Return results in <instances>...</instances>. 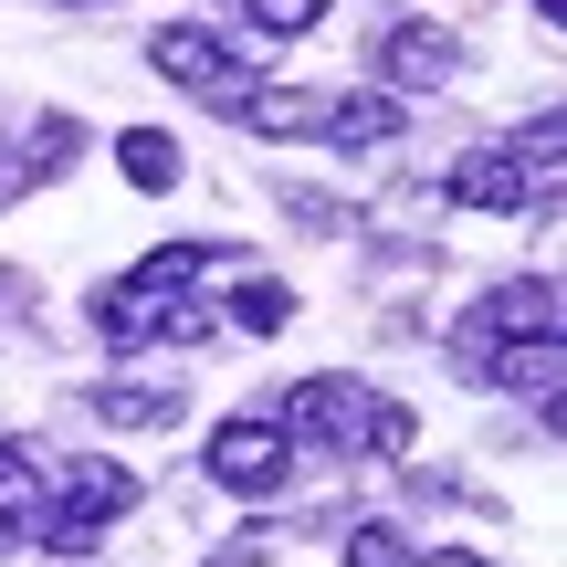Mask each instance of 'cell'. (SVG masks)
I'll use <instances>...</instances> for the list:
<instances>
[{
  "label": "cell",
  "instance_id": "1",
  "mask_svg": "<svg viewBox=\"0 0 567 567\" xmlns=\"http://www.w3.org/2000/svg\"><path fill=\"white\" fill-rule=\"evenodd\" d=\"M505 337H557V274H526V284H494L463 326H452V368L463 379H505Z\"/></svg>",
  "mask_w": 567,
  "mask_h": 567
},
{
  "label": "cell",
  "instance_id": "2",
  "mask_svg": "<svg viewBox=\"0 0 567 567\" xmlns=\"http://www.w3.org/2000/svg\"><path fill=\"white\" fill-rule=\"evenodd\" d=\"M95 326H105V337H126V347H137V337H158V347L210 337V316L189 305V284H158L147 264H137V274H116V284L95 295Z\"/></svg>",
  "mask_w": 567,
  "mask_h": 567
},
{
  "label": "cell",
  "instance_id": "3",
  "mask_svg": "<svg viewBox=\"0 0 567 567\" xmlns=\"http://www.w3.org/2000/svg\"><path fill=\"white\" fill-rule=\"evenodd\" d=\"M284 473H295V442H284L264 410H243V421L210 431V484L221 494H252V505H264V494H284Z\"/></svg>",
  "mask_w": 567,
  "mask_h": 567
},
{
  "label": "cell",
  "instance_id": "4",
  "mask_svg": "<svg viewBox=\"0 0 567 567\" xmlns=\"http://www.w3.org/2000/svg\"><path fill=\"white\" fill-rule=\"evenodd\" d=\"M274 431H284V442H316V452H347L368 431V389L337 379V368H326V379H295L284 410H274Z\"/></svg>",
  "mask_w": 567,
  "mask_h": 567
},
{
  "label": "cell",
  "instance_id": "5",
  "mask_svg": "<svg viewBox=\"0 0 567 567\" xmlns=\"http://www.w3.org/2000/svg\"><path fill=\"white\" fill-rule=\"evenodd\" d=\"M379 74H389V95H431V84L463 74V42H452L442 21H400V32L379 42Z\"/></svg>",
  "mask_w": 567,
  "mask_h": 567
},
{
  "label": "cell",
  "instance_id": "6",
  "mask_svg": "<svg viewBox=\"0 0 567 567\" xmlns=\"http://www.w3.org/2000/svg\"><path fill=\"white\" fill-rule=\"evenodd\" d=\"M452 200L463 210H484V221H505V210H526V200H547V179H536L515 147H473L463 168H452Z\"/></svg>",
  "mask_w": 567,
  "mask_h": 567
},
{
  "label": "cell",
  "instance_id": "7",
  "mask_svg": "<svg viewBox=\"0 0 567 567\" xmlns=\"http://www.w3.org/2000/svg\"><path fill=\"white\" fill-rule=\"evenodd\" d=\"M147 63H158L168 84H200L210 105H243V95H252V84L231 74V53H221V42H210V32H189V21H168V32L147 42Z\"/></svg>",
  "mask_w": 567,
  "mask_h": 567
},
{
  "label": "cell",
  "instance_id": "8",
  "mask_svg": "<svg viewBox=\"0 0 567 567\" xmlns=\"http://www.w3.org/2000/svg\"><path fill=\"white\" fill-rule=\"evenodd\" d=\"M231 116H243V126H264V137H326L337 95H316V84H252Z\"/></svg>",
  "mask_w": 567,
  "mask_h": 567
},
{
  "label": "cell",
  "instance_id": "9",
  "mask_svg": "<svg viewBox=\"0 0 567 567\" xmlns=\"http://www.w3.org/2000/svg\"><path fill=\"white\" fill-rule=\"evenodd\" d=\"M179 410H189L179 379H168V389H147V379H105V389H95V421H105V431H179Z\"/></svg>",
  "mask_w": 567,
  "mask_h": 567
},
{
  "label": "cell",
  "instance_id": "10",
  "mask_svg": "<svg viewBox=\"0 0 567 567\" xmlns=\"http://www.w3.org/2000/svg\"><path fill=\"white\" fill-rule=\"evenodd\" d=\"M116 168H126V189H147V200H168V189L189 179V158H179L168 126H126V137H116Z\"/></svg>",
  "mask_w": 567,
  "mask_h": 567
},
{
  "label": "cell",
  "instance_id": "11",
  "mask_svg": "<svg viewBox=\"0 0 567 567\" xmlns=\"http://www.w3.org/2000/svg\"><path fill=\"white\" fill-rule=\"evenodd\" d=\"M63 505L95 515V526H116V515L137 505V473H126V463H74V473H63Z\"/></svg>",
  "mask_w": 567,
  "mask_h": 567
},
{
  "label": "cell",
  "instance_id": "12",
  "mask_svg": "<svg viewBox=\"0 0 567 567\" xmlns=\"http://www.w3.org/2000/svg\"><path fill=\"white\" fill-rule=\"evenodd\" d=\"M32 526H42V463L0 442V536H32Z\"/></svg>",
  "mask_w": 567,
  "mask_h": 567
},
{
  "label": "cell",
  "instance_id": "13",
  "mask_svg": "<svg viewBox=\"0 0 567 567\" xmlns=\"http://www.w3.org/2000/svg\"><path fill=\"white\" fill-rule=\"evenodd\" d=\"M326 137H337V147H389V137H400V95H337Z\"/></svg>",
  "mask_w": 567,
  "mask_h": 567
},
{
  "label": "cell",
  "instance_id": "14",
  "mask_svg": "<svg viewBox=\"0 0 567 567\" xmlns=\"http://www.w3.org/2000/svg\"><path fill=\"white\" fill-rule=\"evenodd\" d=\"M284 316H295V284H274V274L231 284V326H243V337H274Z\"/></svg>",
  "mask_w": 567,
  "mask_h": 567
},
{
  "label": "cell",
  "instance_id": "15",
  "mask_svg": "<svg viewBox=\"0 0 567 567\" xmlns=\"http://www.w3.org/2000/svg\"><path fill=\"white\" fill-rule=\"evenodd\" d=\"M326 11H337V0H243V32L252 42H295V32H316Z\"/></svg>",
  "mask_w": 567,
  "mask_h": 567
},
{
  "label": "cell",
  "instance_id": "16",
  "mask_svg": "<svg viewBox=\"0 0 567 567\" xmlns=\"http://www.w3.org/2000/svg\"><path fill=\"white\" fill-rule=\"evenodd\" d=\"M421 547H410L400 526H389V515H368V526H347V567H410Z\"/></svg>",
  "mask_w": 567,
  "mask_h": 567
},
{
  "label": "cell",
  "instance_id": "17",
  "mask_svg": "<svg viewBox=\"0 0 567 567\" xmlns=\"http://www.w3.org/2000/svg\"><path fill=\"white\" fill-rule=\"evenodd\" d=\"M410 567H494V557H473V547H431V557H410Z\"/></svg>",
  "mask_w": 567,
  "mask_h": 567
}]
</instances>
